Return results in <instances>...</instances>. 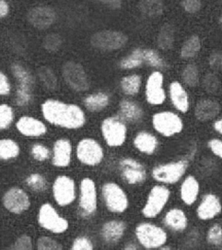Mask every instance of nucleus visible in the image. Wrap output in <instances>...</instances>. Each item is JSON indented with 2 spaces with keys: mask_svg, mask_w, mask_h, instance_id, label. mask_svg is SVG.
<instances>
[{
  "mask_svg": "<svg viewBox=\"0 0 222 250\" xmlns=\"http://www.w3.org/2000/svg\"><path fill=\"white\" fill-rule=\"evenodd\" d=\"M42 114L50 123L66 128L81 127L85 122L81 109L58 101L45 102L42 104Z\"/></svg>",
  "mask_w": 222,
  "mask_h": 250,
  "instance_id": "f257e3e1",
  "label": "nucleus"
},
{
  "mask_svg": "<svg viewBox=\"0 0 222 250\" xmlns=\"http://www.w3.org/2000/svg\"><path fill=\"white\" fill-rule=\"evenodd\" d=\"M137 237L146 249H158L163 246L167 240L164 230L151 224H141L136 229Z\"/></svg>",
  "mask_w": 222,
  "mask_h": 250,
  "instance_id": "f03ea898",
  "label": "nucleus"
},
{
  "mask_svg": "<svg viewBox=\"0 0 222 250\" xmlns=\"http://www.w3.org/2000/svg\"><path fill=\"white\" fill-rule=\"evenodd\" d=\"M91 42L94 47L101 50H117L127 42V37L120 32L103 31L94 34Z\"/></svg>",
  "mask_w": 222,
  "mask_h": 250,
  "instance_id": "7ed1b4c3",
  "label": "nucleus"
},
{
  "mask_svg": "<svg viewBox=\"0 0 222 250\" xmlns=\"http://www.w3.org/2000/svg\"><path fill=\"white\" fill-rule=\"evenodd\" d=\"M153 125L159 133L166 137L181 132L183 126L181 118L172 112H162L154 115Z\"/></svg>",
  "mask_w": 222,
  "mask_h": 250,
  "instance_id": "20e7f679",
  "label": "nucleus"
},
{
  "mask_svg": "<svg viewBox=\"0 0 222 250\" xmlns=\"http://www.w3.org/2000/svg\"><path fill=\"white\" fill-rule=\"evenodd\" d=\"M187 167L186 161H179L154 168L152 175L157 181L162 183H176L185 173Z\"/></svg>",
  "mask_w": 222,
  "mask_h": 250,
  "instance_id": "39448f33",
  "label": "nucleus"
},
{
  "mask_svg": "<svg viewBox=\"0 0 222 250\" xmlns=\"http://www.w3.org/2000/svg\"><path fill=\"white\" fill-rule=\"evenodd\" d=\"M12 71L20 83L17 92V104L20 106H23L32 98L33 78L24 67L19 64H14L12 66Z\"/></svg>",
  "mask_w": 222,
  "mask_h": 250,
  "instance_id": "423d86ee",
  "label": "nucleus"
},
{
  "mask_svg": "<svg viewBox=\"0 0 222 250\" xmlns=\"http://www.w3.org/2000/svg\"><path fill=\"white\" fill-rule=\"evenodd\" d=\"M63 74L72 89L78 92H83L89 89V81L83 67L75 62H67L63 68Z\"/></svg>",
  "mask_w": 222,
  "mask_h": 250,
  "instance_id": "0eeeda50",
  "label": "nucleus"
},
{
  "mask_svg": "<svg viewBox=\"0 0 222 250\" xmlns=\"http://www.w3.org/2000/svg\"><path fill=\"white\" fill-rule=\"evenodd\" d=\"M170 197V191L161 186L154 187L149 193L148 201L143 208V214L148 218L156 217L165 206Z\"/></svg>",
  "mask_w": 222,
  "mask_h": 250,
  "instance_id": "6e6552de",
  "label": "nucleus"
},
{
  "mask_svg": "<svg viewBox=\"0 0 222 250\" xmlns=\"http://www.w3.org/2000/svg\"><path fill=\"white\" fill-rule=\"evenodd\" d=\"M101 130L105 141L110 146H120L125 140L126 127L115 117H109L102 122Z\"/></svg>",
  "mask_w": 222,
  "mask_h": 250,
  "instance_id": "1a4fd4ad",
  "label": "nucleus"
},
{
  "mask_svg": "<svg viewBox=\"0 0 222 250\" xmlns=\"http://www.w3.org/2000/svg\"><path fill=\"white\" fill-rule=\"evenodd\" d=\"M39 223L42 227L54 233H63L68 227L66 220L58 216L55 208L50 204L41 206L39 212Z\"/></svg>",
  "mask_w": 222,
  "mask_h": 250,
  "instance_id": "9d476101",
  "label": "nucleus"
},
{
  "mask_svg": "<svg viewBox=\"0 0 222 250\" xmlns=\"http://www.w3.org/2000/svg\"><path fill=\"white\" fill-rule=\"evenodd\" d=\"M102 193L110 210L115 212H123L127 208V198L121 188L116 184H105L102 188Z\"/></svg>",
  "mask_w": 222,
  "mask_h": 250,
  "instance_id": "9b49d317",
  "label": "nucleus"
},
{
  "mask_svg": "<svg viewBox=\"0 0 222 250\" xmlns=\"http://www.w3.org/2000/svg\"><path fill=\"white\" fill-rule=\"evenodd\" d=\"M78 157L86 165L95 166L102 160L103 151L95 141L86 139L78 145Z\"/></svg>",
  "mask_w": 222,
  "mask_h": 250,
  "instance_id": "f8f14e48",
  "label": "nucleus"
},
{
  "mask_svg": "<svg viewBox=\"0 0 222 250\" xmlns=\"http://www.w3.org/2000/svg\"><path fill=\"white\" fill-rule=\"evenodd\" d=\"M54 196L61 206L71 203L75 199L74 181L65 175L58 176L54 184Z\"/></svg>",
  "mask_w": 222,
  "mask_h": 250,
  "instance_id": "ddd939ff",
  "label": "nucleus"
},
{
  "mask_svg": "<svg viewBox=\"0 0 222 250\" xmlns=\"http://www.w3.org/2000/svg\"><path fill=\"white\" fill-rule=\"evenodd\" d=\"M4 206L13 213H21L30 206V200L22 189L11 188L3 198Z\"/></svg>",
  "mask_w": 222,
  "mask_h": 250,
  "instance_id": "4468645a",
  "label": "nucleus"
},
{
  "mask_svg": "<svg viewBox=\"0 0 222 250\" xmlns=\"http://www.w3.org/2000/svg\"><path fill=\"white\" fill-rule=\"evenodd\" d=\"M163 76L161 72H153L148 78L147 83V100L149 104L157 105L165 101V92L162 89Z\"/></svg>",
  "mask_w": 222,
  "mask_h": 250,
  "instance_id": "2eb2a0df",
  "label": "nucleus"
},
{
  "mask_svg": "<svg viewBox=\"0 0 222 250\" xmlns=\"http://www.w3.org/2000/svg\"><path fill=\"white\" fill-rule=\"evenodd\" d=\"M81 207L86 214H91L95 211L97 207V196L96 188L94 182L86 178L81 182Z\"/></svg>",
  "mask_w": 222,
  "mask_h": 250,
  "instance_id": "dca6fc26",
  "label": "nucleus"
},
{
  "mask_svg": "<svg viewBox=\"0 0 222 250\" xmlns=\"http://www.w3.org/2000/svg\"><path fill=\"white\" fill-rule=\"evenodd\" d=\"M122 173L129 184H138L146 179V171L139 162L132 159H124L121 162Z\"/></svg>",
  "mask_w": 222,
  "mask_h": 250,
  "instance_id": "f3484780",
  "label": "nucleus"
},
{
  "mask_svg": "<svg viewBox=\"0 0 222 250\" xmlns=\"http://www.w3.org/2000/svg\"><path fill=\"white\" fill-rule=\"evenodd\" d=\"M28 20L34 27L38 29H45L54 23L56 13L50 8L40 7L32 9L29 12Z\"/></svg>",
  "mask_w": 222,
  "mask_h": 250,
  "instance_id": "a211bd4d",
  "label": "nucleus"
},
{
  "mask_svg": "<svg viewBox=\"0 0 222 250\" xmlns=\"http://www.w3.org/2000/svg\"><path fill=\"white\" fill-rule=\"evenodd\" d=\"M222 210V204L219 199L212 194L204 197L198 208V215L202 220H209L218 215Z\"/></svg>",
  "mask_w": 222,
  "mask_h": 250,
  "instance_id": "6ab92c4d",
  "label": "nucleus"
},
{
  "mask_svg": "<svg viewBox=\"0 0 222 250\" xmlns=\"http://www.w3.org/2000/svg\"><path fill=\"white\" fill-rule=\"evenodd\" d=\"M17 127L21 133L29 137H38L46 131L45 125L33 117H21L17 123Z\"/></svg>",
  "mask_w": 222,
  "mask_h": 250,
  "instance_id": "aec40b11",
  "label": "nucleus"
},
{
  "mask_svg": "<svg viewBox=\"0 0 222 250\" xmlns=\"http://www.w3.org/2000/svg\"><path fill=\"white\" fill-rule=\"evenodd\" d=\"M221 111L220 104L212 100L200 101L196 106L195 114L198 120L208 121L219 115Z\"/></svg>",
  "mask_w": 222,
  "mask_h": 250,
  "instance_id": "412c9836",
  "label": "nucleus"
},
{
  "mask_svg": "<svg viewBox=\"0 0 222 250\" xmlns=\"http://www.w3.org/2000/svg\"><path fill=\"white\" fill-rule=\"evenodd\" d=\"M170 95L176 108L182 113L187 112V110L189 109V98L187 92H185L181 84L177 82H174L171 84Z\"/></svg>",
  "mask_w": 222,
  "mask_h": 250,
  "instance_id": "4be33fe9",
  "label": "nucleus"
},
{
  "mask_svg": "<svg viewBox=\"0 0 222 250\" xmlns=\"http://www.w3.org/2000/svg\"><path fill=\"white\" fill-rule=\"evenodd\" d=\"M125 230V225L123 222L111 221L103 225L101 229L102 237L107 243H116L119 241Z\"/></svg>",
  "mask_w": 222,
  "mask_h": 250,
  "instance_id": "5701e85b",
  "label": "nucleus"
},
{
  "mask_svg": "<svg viewBox=\"0 0 222 250\" xmlns=\"http://www.w3.org/2000/svg\"><path fill=\"white\" fill-rule=\"evenodd\" d=\"M71 146L66 140H59L54 147V164L57 167H66L70 162Z\"/></svg>",
  "mask_w": 222,
  "mask_h": 250,
  "instance_id": "b1692460",
  "label": "nucleus"
},
{
  "mask_svg": "<svg viewBox=\"0 0 222 250\" xmlns=\"http://www.w3.org/2000/svg\"><path fill=\"white\" fill-rule=\"evenodd\" d=\"M199 185L194 176H188L182 185V200L187 205L193 204L198 198Z\"/></svg>",
  "mask_w": 222,
  "mask_h": 250,
  "instance_id": "393cba45",
  "label": "nucleus"
},
{
  "mask_svg": "<svg viewBox=\"0 0 222 250\" xmlns=\"http://www.w3.org/2000/svg\"><path fill=\"white\" fill-rule=\"evenodd\" d=\"M164 222L167 226L175 231H182L187 226V219L184 212L178 208L171 209L166 214Z\"/></svg>",
  "mask_w": 222,
  "mask_h": 250,
  "instance_id": "a878e982",
  "label": "nucleus"
},
{
  "mask_svg": "<svg viewBox=\"0 0 222 250\" xmlns=\"http://www.w3.org/2000/svg\"><path fill=\"white\" fill-rule=\"evenodd\" d=\"M135 146L142 152L151 154L156 150L158 146V141L156 138L148 132H140L136 137Z\"/></svg>",
  "mask_w": 222,
  "mask_h": 250,
  "instance_id": "bb28decb",
  "label": "nucleus"
},
{
  "mask_svg": "<svg viewBox=\"0 0 222 250\" xmlns=\"http://www.w3.org/2000/svg\"><path fill=\"white\" fill-rule=\"evenodd\" d=\"M139 7L140 11L148 17H159L164 10L162 0H141Z\"/></svg>",
  "mask_w": 222,
  "mask_h": 250,
  "instance_id": "cd10ccee",
  "label": "nucleus"
},
{
  "mask_svg": "<svg viewBox=\"0 0 222 250\" xmlns=\"http://www.w3.org/2000/svg\"><path fill=\"white\" fill-rule=\"evenodd\" d=\"M120 108L123 117L131 122L139 121L143 116V110L140 105L131 101H122L120 104Z\"/></svg>",
  "mask_w": 222,
  "mask_h": 250,
  "instance_id": "c85d7f7f",
  "label": "nucleus"
},
{
  "mask_svg": "<svg viewBox=\"0 0 222 250\" xmlns=\"http://www.w3.org/2000/svg\"><path fill=\"white\" fill-rule=\"evenodd\" d=\"M174 42V29L170 23H166L160 30L158 35V44L160 48L168 50L172 48Z\"/></svg>",
  "mask_w": 222,
  "mask_h": 250,
  "instance_id": "c756f323",
  "label": "nucleus"
},
{
  "mask_svg": "<svg viewBox=\"0 0 222 250\" xmlns=\"http://www.w3.org/2000/svg\"><path fill=\"white\" fill-rule=\"evenodd\" d=\"M109 104V97L105 93L91 94L85 99V105L91 111H100L106 107Z\"/></svg>",
  "mask_w": 222,
  "mask_h": 250,
  "instance_id": "7c9ffc66",
  "label": "nucleus"
},
{
  "mask_svg": "<svg viewBox=\"0 0 222 250\" xmlns=\"http://www.w3.org/2000/svg\"><path fill=\"white\" fill-rule=\"evenodd\" d=\"M201 48V43L198 36H191L189 39L184 42L181 50V57L183 59H191L198 55Z\"/></svg>",
  "mask_w": 222,
  "mask_h": 250,
  "instance_id": "2f4dec72",
  "label": "nucleus"
},
{
  "mask_svg": "<svg viewBox=\"0 0 222 250\" xmlns=\"http://www.w3.org/2000/svg\"><path fill=\"white\" fill-rule=\"evenodd\" d=\"M20 152L16 142L11 140L0 141V159H10L16 157Z\"/></svg>",
  "mask_w": 222,
  "mask_h": 250,
  "instance_id": "473e14b6",
  "label": "nucleus"
},
{
  "mask_svg": "<svg viewBox=\"0 0 222 250\" xmlns=\"http://www.w3.org/2000/svg\"><path fill=\"white\" fill-rule=\"evenodd\" d=\"M141 79L140 76L132 75L123 78L121 82V86L123 92L127 95H134L140 91Z\"/></svg>",
  "mask_w": 222,
  "mask_h": 250,
  "instance_id": "72a5a7b5",
  "label": "nucleus"
},
{
  "mask_svg": "<svg viewBox=\"0 0 222 250\" xmlns=\"http://www.w3.org/2000/svg\"><path fill=\"white\" fill-rule=\"evenodd\" d=\"M38 75L46 88H48L50 90L56 89L58 85V80L51 68L47 67H40L38 69Z\"/></svg>",
  "mask_w": 222,
  "mask_h": 250,
  "instance_id": "f704fd0d",
  "label": "nucleus"
},
{
  "mask_svg": "<svg viewBox=\"0 0 222 250\" xmlns=\"http://www.w3.org/2000/svg\"><path fill=\"white\" fill-rule=\"evenodd\" d=\"M144 61V57H143V50L141 49H137L133 51L131 55L128 56L127 58L123 59L121 62V67L123 68H134V67H139Z\"/></svg>",
  "mask_w": 222,
  "mask_h": 250,
  "instance_id": "c9c22d12",
  "label": "nucleus"
},
{
  "mask_svg": "<svg viewBox=\"0 0 222 250\" xmlns=\"http://www.w3.org/2000/svg\"><path fill=\"white\" fill-rule=\"evenodd\" d=\"M182 80L188 86L194 87L198 83L199 74L197 66L188 65L182 71Z\"/></svg>",
  "mask_w": 222,
  "mask_h": 250,
  "instance_id": "e433bc0d",
  "label": "nucleus"
},
{
  "mask_svg": "<svg viewBox=\"0 0 222 250\" xmlns=\"http://www.w3.org/2000/svg\"><path fill=\"white\" fill-rule=\"evenodd\" d=\"M143 57H144V61H146L150 66L158 67V68H164V61L159 56L156 51L150 50V49L143 50Z\"/></svg>",
  "mask_w": 222,
  "mask_h": 250,
  "instance_id": "4c0bfd02",
  "label": "nucleus"
},
{
  "mask_svg": "<svg viewBox=\"0 0 222 250\" xmlns=\"http://www.w3.org/2000/svg\"><path fill=\"white\" fill-rule=\"evenodd\" d=\"M13 120V112L6 104L0 105V129L7 128Z\"/></svg>",
  "mask_w": 222,
  "mask_h": 250,
  "instance_id": "58836bf2",
  "label": "nucleus"
},
{
  "mask_svg": "<svg viewBox=\"0 0 222 250\" xmlns=\"http://www.w3.org/2000/svg\"><path fill=\"white\" fill-rule=\"evenodd\" d=\"M37 247L40 250H60L63 249L58 242L47 236L41 237L37 242Z\"/></svg>",
  "mask_w": 222,
  "mask_h": 250,
  "instance_id": "ea45409f",
  "label": "nucleus"
},
{
  "mask_svg": "<svg viewBox=\"0 0 222 250\" xmlns=\"http://www.w3.org/2000/svg\"><path fill=\"white\" fill-rule=\"evenodd\" d=\"M207 241L211 245L220 246L222 243V228L219 225H215L207 233Z\"/></svg>",
  "mask_w": 222,
  "mask_h": 250,
  "instance_id": "a19ab883",
  "label": "nucleus"
},
{
  "mask_svg": "<svg viewBox=\"0 0 222 250\" xmlns=\"http://www.w3.org/2000/svg\"><path fill=\"white\" fill-rule=\"evenodd\" d=\"M203 85L206 92L215 93L220 88V81L214 74H207L204 78Z\"/></svg>",
  "mask_w": 222,
  "mask_h": 250,
  "instance_id": "79ce46f5",
  "label": "nucleus"
},
{
  "mask_svg": "<svg viewBox=\"0 0 222 250\" xmlns=\"http://www.w3.org/2000/svg\"><path fill=\"white\" fill-rule=\"evenodd\" d=\"M62 44V40L58 34L47 35L43 41L44 47L48 51H57Z\"/></svg>",
  "mask_w": 222,
  "mask_h": 250,
  "instance_id": "37998d69",
  "label": "nucleus"
},
{
  "mask_svg": "<svg viewBox=\"0 0 222 250\" xmlns=\"http://www.w3.org/2000/svg\"><path fill=\"white\" fill-rule=\"evenodd\" d=\"M27 183L30 186V188H32L33 190H36V191H41L42 189H44L46 185L44 178L38 174H34L29 176V178L27 179Z\"/></svg>",
  "mask_w": 222,
  "mask_h": 250,
  "instance_id": "c03bdc74",
  "label": "nucleus"
},
{
  "mask_svg": "<svg viewBox=\"0 0 222 250\" xmlns=\"http://www.w3.org/2000/svg\"><path fill=\"white\" fill-rule=\"evenodd\" d=\"M32 153H33V157L39 161H43L45 159L48 158L49 156V150L42 146L40 144H36L34 145L32 149Z\"/></svg>",
  "mask_w": 222,
  "mask_h": 250,
  "instance_id": "a18cd8bd",
  "label": "nucleus"
},
{
  "mask_svg": "<svg viewBox=\"0 0 222 250\" xmlns=\"http://www.w3.org/2000/svg\"><path fill=\"white\" fill-rule=\"evenodd\" d=\"M14 250H30L33 249V243L28 235H22L18 238L13 247Z\"/></svg>",
  "mask_w": 222,
  "mask_h": 250,
  "instance_id": "49530a36",
  "label": "nucleus"
},
{
  "mask_svg": "<svg viewBox=\"0 0 222 250\" xmlns=\"http://www.w3.org/2000/svg\"><path fill=\"white\" fill-rule=\"evenodd\" d=\"M182 6L186 12L196 13L201 9V0H182Z\"/></svg>",
  "mask_w": 222,
  "mask_h": 250,
  "instance_id": "de8ad7c7",
  "label": "nucleus"
},
{
  "mask_svg": "<svg viewBox=\"0 0 222 250\" xmlns=\"http://www.w3.org/2000/svg\"><path fill=\"white\" fill-rule=\"evenodd\" d=\"M72 249L74 250H91L93 249L91 242L86 237H79L75 240Z\"/></svg>",
  "mask_w": 222,
  "mask_h": 250,
  "instance_id": "09e8293b",
  "label": "nucleus"
},
{
  "mask_svg": "<svg viewBox=\"0 0 222 250\" xmlns=\"http://www.w3.org/2000/svg\"><path fill=\"white\" fill-rule=\"evenodd\" d=\"M210 67L217 70H222V53H214L209 58Z\"/></svg>",
  "mask_w": 222,
  "mask_h": 250,
  "instance_id": "8fccbe9b",
  "label": "nucleus"
},
{
  "mask_svg": "<svg viewBox=\"0 0 222 250\" xmlns=\"http://www.w3.org/2000/svg\"><path fill=\"white\" fill-rule=\"evenodd\" d=\"M208 146L215 155L222 158V141L211 140L210 142H208Z\"/></svg>",
  "mask_w": 222,
  "mask_h": 250,
  "instance_id": "3c124183",
  "label": "nucleus"
},
{
  "mask_svg": "<svg viewBox=\"0 0 222 250\" xmlns=\"http://www.w3.org/2000/svg\"><path fill=\"white\" fill-rule=\"evenodd\" d=\"M10 91V86L8 83V79L3 73L0 72V95L8 94Z\"/></svg>",
  "mask_w": 222,
  "mask_h": 250,
  "instance_id": "603ef678",
  "label": "nucleus"
},
{
  "mask_svg": "<svg viewBox=\"0 0 222 250\" xmlns=\"http://www.w3.org/2000/svg\"><path fill=\"white\" fill-rule=\"evenodd\" d=\"M97 1L106 5L112 9H119L122 6V1L121 0H97Z\"/></svg>",
  "mask_w": 222,
  "mask_h": 250,
  "instance_id": "864d4df0",
  "label": "nucleus"
},
{
  "mask_svg": "<svg viewBox=\"0 0 222 250\" xmlns=\"http://www.w3.org/2000/svg\"><path fill=\"white\" fill-rule=\"evenodd\" d=\"M8 6L5 0H0V18L4 17L8 14Z\"/></svg>",
  "mask_w": 222,
  "mask_h": 250,
  "instance_id": "5fc2aeb1",
  "label": "nucleus"
},
{
  "mask_svg": "<svg viewBox=\"0 0 222 250\" xmlns=\"http://www.w3.org/2000/svg\"><path fill=\"white\" fill-rule=\"evenodd\" d=\"M214 127L215 129H216L219 133L222 134V119L217 121V122L215 123Z\"/></svg>",
  "mask_w": 222,
  "mask_h": 250,
  "instance_id": "6e6d98bb",
  "label": "nucleus"
},
{
  "mask_svg": "<svg viewBox=\"0 0 222 250\" xmlns=\"http://www.w3.org/2000/svg\"><path fill=\"white\" fill-rule=\"evenodd\" d=\"M131 246H127V247H125V250H137L138 248L136 247V246H132L133 244H130Z\"/></svg>",
  "mask_w": 222,
  "mask_h": 250,
  "instance_id": "4d7b16f0",
  "label": "nucleus"
},
{
  "mask_svg": "<svg viewBox=\"0 0 222 250\" xmlns=\"http://www.w3.org/2000/svg\"><path fill=\"white\" fill-rule=\"evenodd\" d=\"M220 22H221V24L222 25V17L220 19Z\"/></svg>",
  "mask_w": 222,
  "mask_h": 250,
  "instance_id": "13d9d810",
  "label": "nucleus"
}]
</instances>
